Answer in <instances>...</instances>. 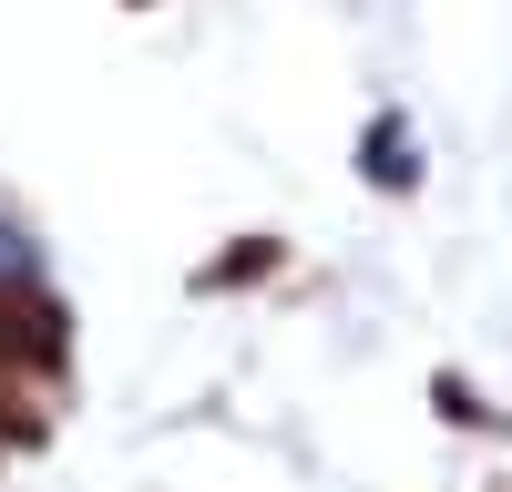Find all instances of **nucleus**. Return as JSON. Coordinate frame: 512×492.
Here are the masks:
<instances>
[{"label":"nucleus","instance_id":"nucleus-1","mask_svg":"<svg viewBox=\"0 0 512 492\" xmlns=\"http://www.w3.org/2000/svg\"><path fill=\"white\" fill-rule=\"evenodd\" d=\"M0 359H31V369H62V318L41 298H0Z\"/></svg>","mask_w":512,"mask_h":492}]
</instances>
